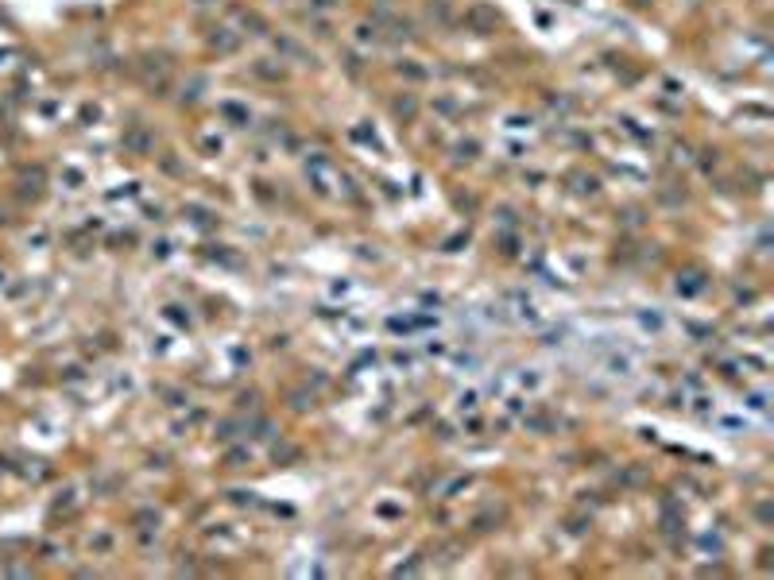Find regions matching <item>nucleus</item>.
<instances>
[{"label": "nucleus", "mask_w": 774, "mask_h": 580, "mask_svg": "<svg viewBox=\"0 0 774 580\" xmlns=\"http://www.w3.org/2000/svg\"><path fill=\"white\" fill-rule=\"evenodd\" d=\"M395 113H399V116H407V120H410V116H415V101H410V97L395 101Z\"/></svg>", "instance_id": "nucleus-3"}, {"label": "nucleus", "mask_w": 774, "mask_h": 580, "mask_svg": "<svg viewBox=\"0 0 774 580\" xmlns=\"http://www.w3.org/2000/svg\"><path fill=\"white\" fill-rule=\"evenodd\" d=\"M225 31H229V27H217V35H213V39H209V43H213L217 50H233L236 43H241V39H236V35H225Z\"/></svg>", "instance_id": "nucleus-2"}, {"label": "nucleus", "mask_w": 774, "mask_h": 580, "mask_svg": "<svg viewBox=\"0 0 774 580\" xmlns=\"http://www.w3.org/2000/svg\"><path fill=\"white\" fill-rule=\"evenodd\" d=\"M468 24H473L476 31H496L500 16H496L492 8H484V4H473V8H468Z\"/></svg>", "instance_id": "nucleus-1"}, {"label": "nucleus", "mask_w": 774, "mask_h": 580, "mask_svg": "<svg viewBox=\"0 0 774 580\" xmlns=\"http://www.w3.org/2000/svg\"><path fill=\"white\" fill-rule=\"evenodd\" d=\"M314 8H322V12H329V8H337V0H314Z\"/></svg>", "instance_id": "nucleus-4"}]
</instances>
